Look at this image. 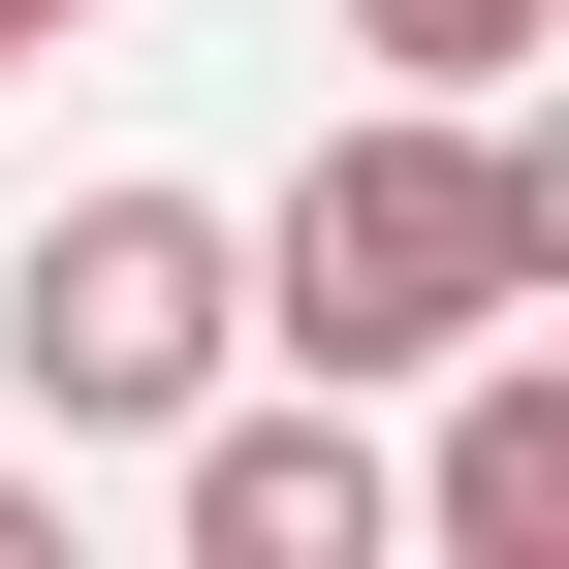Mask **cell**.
Segmentation results:
<instances>
[{
  "instance_id": "cell-1",
  "label": "cell",
  "mask_w": 569,
  "mask_h": 569,
  "mask_svg": "<svg viewBox=\"0 0 569 569\" xmlns=\"http://www.w3.org/2000/svg\"><path fill=\"white\" fill-rule=\"evenodd\" d=\"M538 284H569V159L475 127V96H411V127H317V190L253 222V348H317V380H443V348L538 317Z\"/></svg>"
},
{
  "instance_id": "cell-2",
  "label": "cell",
  "mask_w": 569,
  "mask_h": 569,
  "mask_svg": "<svg viewBox=\"0 0 569 569\" xmlns=\"http://www.w3.org/2000/svg\"><path fill=\"white\" fill-rule=\"evenodd\" d=\"M222 348H253V222L222 190H63V222L0 253V380H32L63 443H159Z\"/></svg>"
},
{
  "instance_id": "cell-3",
  "label": "cell",
  "mask_w": 569,
  "mask_h": 569,
  "mask_svg": "<svg viewBox=\"0 0 569 569\" xmlns=\"http://www.w3.org/2000/svg\"><path fill=\"white\" fill-rule=\"evenodd\" d=\"M159 443H190V569H380V538H411L380 443H348V380H317V411H222V380H190Z\"/></svg>"
},
{
  "instance_id": "cell-4",
  "label": "cell",
  "mask_w": 569,
  "mask_h": 569,
  "mask_svg": "<svg viewBox=\"0 0 569 569\" xmlns=\"http://www.w3.org/2000/svg\"><path fill=\"white\" fill-rule=\"evenodd\" d=\"M443 380H475V411H443V475H411V538H443V569H569V348L475 317Z\"/></svg>"
},
{
  "instance_id": "cell-5",
  "label": "cell",
  "mask_w": 569,
  "mask_h": 569,
  "mask_svg": "<svg viewBox=\"0 0 569 569\" xmlns=\"http://www.w3.org/2000/svg\"><path fill=\"white\" fill-rule=\"evenodd\" d=\"M348 32H380V63H411V96H507V63L569 32V0H348Z\"/></svg>"
},
{
  "instance_id": "cell-6",
  "label": "cell",
  "mask_w": 569,
  "mask_h": 569,
  "mask_svg": "<svg viewBox=\"0 0 569 569\" xmlns=\"http://www.w3.org/2000/svg\"><path fill=\"white\" fill-rule=\"evenodd\" d=\"M0 569H63V507H32V475H0Z\"/></svg>"
},
{
  "instance_id": "cell-7",
  "label": "cell",
  "mask_w": 569,
  "mask_h": 569,
  "mask_svg": "<svg viewBox=\"0 0 569 569\" xmlns=\"http://www.w3.org/2000/svg\"><path fill=\"white\" fill-rule=\"evenodd\" d=\"M0 32H32V63H63V32H96V0H0Z\"/></svg>"
},
{
  "instance_id": "cell-8",
  "label": "cell",
  "mask_w": 569,
  "mask_h": 569,
  "mask_svg": "<svg viewBox=\"0 0 569 569\" xmlns=\"http://www.w3.org/2000/svg\"><path fill=\"white\" fill-rule=\"evenodd\" d=\"M0 63H32V32H0Z\"/></svg>"
}]
</instances>
